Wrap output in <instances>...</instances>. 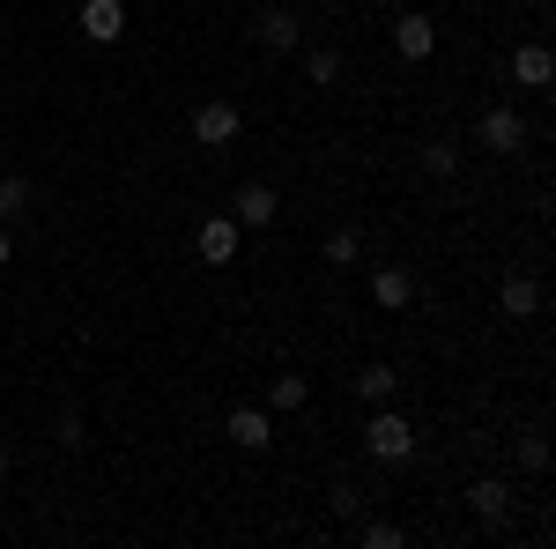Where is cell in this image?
Segmentation results:
<instances>
[{
	"label": "cell",
	"mask_w": 556,
	"mask_h": 549,
	"mask_svg": "<svg viewBox=\"0 0 556 549\" xmlns=\"http://www.w3.org/2000/svg\"><path fill=\"white\" fill-rule=\"evenodd\" d=\"M223 438L245 446V453H267V446H275V416H267V409H230V416H223Z\"/></svg>",
	"instance_id": "cell-5"
},
{
	"label": "cell",
	"mask_w": 556,
	"mask_h": 549,
	"mask_svg": "<svg viewBox=\"0 0 556 549\" xmlns=\"http://www.w3.org/2000/svg\"><path fill=\"white\" fill-rule=\"evenodd\" d=\"M238 127H245V120H238V104H223V97H208V104L193 112V141H201V149H230Z\"/></svg>",
	"instance_id": "cell-2"
},
{
	"label": "cell",
	"mask_w": 556,
	"mask_h": 549,
	"mask_svg": "<svg viewBox=\"0 0 556 549\" xmlns=\"http://www.w3.org/2000/svg\"><path fill=\"white\" fill-rule=\"evenodd\" d=\"M304 75H312L319 89H334V83H342V52H327V45H312V52H304Z\"/></svg>",
	"instance_id": "cell-17"
},
{
	"label": "cell",
	"mask_w": 556,
	"mask_h": 549,
	"mask_svg": "<svg viewBox=\"0 0 556 549\" xmlns=\"http://www.w3.org/2000/svg\"><path fill=\"white\" fill-rule=\"evenodd\" d=\"M497 304H505L513 320H534V312H542V283H534V275H505V290H497Z\"/></svg>",
	"instance_id": "cell-14"
},
{
	"label": "cell",
	"mask_w": 556,
	"mask_h": 549,
	"mask_svg": "<svg viewBox=\"0 0 556 549\" xmlns=\"http://www.w3.org/2000/svg\"><path fill=\"white\" fill-rule=\"evenodd\" d=\"M364 453L379 467H401V461H416V431H408V416L393 409V401H379V416L364 423Z\"/></svg>",
	"instance_id": "cell-1"
},
{
	"label": "cell",
	"mask_w": 556,
	"mask_h": 549,
	"mask_svg": "<svg viewBox=\"0 0 556 549\" xmlns=\"http://www.w3.org/2000/svg\"><path fill=\"white\" fill-rule=\"evenodd\" d=\"M60 446H67V453L83 446V409H60Z\"/></svg>",
	"instance_id": "cell-22"
},
{
	"label": "cell",
	"mask_w": 556,
	"mask_h": 549,
	"mask_svg": "<svg viewBox=\"0 0 556 549\" xmlns=\"http://www.w3.org/2000/svg\"><path fill=\"white\" fill-rule=\"evenodd\" d=\"M475 134H482V149H497V157H513V149H527V120H519L513 104H490Z\"/></svg>",
	"instance_id": "cell-4"
},
{
	"label": "cell",
	"mask_w": 556,
	"mask_h": 549,
	"mask_svg": "<svg viewBox=\"0 0 556 549\" xmlns=\"http://www.w3.org/2000/svg\"><path fill=\"white\" fill-rule=\"evenodd\" d=\"M513 83L519 89H549L556 83V52L549 45H519L513 52Z\"/></svg>",
	"instance_id": "cell-9"
},
{
	"label": "cell",
	"mask_w": 556,
	"mask_h": 549,
	"mask_svg": "<svg viewBox=\"0 0 556 549\" xmlns=\"http://www.w3.org/2000/svg\"><path fill=\"white\" fill-rule=\"evenodd\" d=\"M193 246H201V260H208V267L238 260V215H208V223L193 230Z\"/></svg>",
	"instance_id": "cell-6"
},
{
	"label": "cell",
	"mask_w": 556,
	"mask_h": 549,
	"mask_svg": "<svg viewBox=\"0 0 556 549\" xmlns=\"http://www.w3.org/2000/svg\"><path fill=\"white\" fill-rule=\"evenodd\" d=\"M371 297H379L386 312H408V304H416V275H408V267H379V275H371Z\"/></svg>",
	"instance_id": "cell-12"
},
{
	"label": "cell",
	"mask_w": 556,
	"mask_h": 549,
	"mask_svg": "<svg viewBox=\"0 0 556 549\" xmlns=\"http://www.w3.org/2000/svg\"><path fill=\"white\" fill-rule=\"evenodd\" d=\"M8 260H15V230L0 223V267H8Z\"/></svg>",
	"instance_id": "cell-23"
},
{
	"label": "cell",
	"mask_w": 556,
	"mask_h": 549,
	"mask_svg": "<svg viewBox=\"0 0 556 549\" xmlns=\"http://www.w3.org/2000/svg\"><path fill=\"white\" fill-rule=\"evenodd\" d=\"M230 215H238V230H267V223H275V186H238V194H230Z\"/></svg>",
	"instance_id": "cell-7"
},
{
	"label": "cell",
	"mask_w": 556,
	"mask_h": 549,
	"mask_svg": "<svg viewBox=\"0 0 556 549\" xmlns=\"http://www.w3.org/2000/svg\"><path fill=\"white\" fill-rule=\"evenodd\" d=\"M0 8H8V0H0Z\"/></svg>",
	"instance_id": "cell-25"
},
{
	"label": "cell",
	"mask_w": 556,
	"mask_h": 549,
	"mask_svg": "<svg viewBox=\"0 0 556 549\" xmlns=\"http://www.w3.org/2000/svg\"><path fill=\"white\" fill-rule=\"evenodd\" d=\"M0 475H8V446H0Z\"/></svg>",
	"instance_id": "cell-24"
},
{
	"label": "cell",
	"mask_w": 556,
	"mask_h": 549,
	"mask_svg": "<svg viewBox=\"0 0 556 549\" xmlns=\"http://www.w3.org/2000/svg\"><path fill=\"white\" fill-rule=\"evenodd\" d=\"M468 506H475V520H482V527H505V520H513V490H505L497 475H482V483L468 490Z\"/></svg>",
	"instance_id": "cell-10"
},
{
	"label": "cell",
	"mask_w": 556,
	"mask_h": 549,
	"mask_svg": "<svg viewBox=\"0 0 556 549\" xmlns=\"http://www.w3.org/2000/svg\"><path fill=\"white\" fill-rule=\"evenodd\" d=\"M393 364H364V372H356V394H364V401H371V409H379V401H393Z\"/></svg>",
	"instance_id": "cell-16"
},
{
	"label": "cell",
	"mask_w": 556,
	"mask_h": 549,
	"mask_svg": "<svg viewBox=\"0 0 556 549\" xmlns=\"http://www.w3.org/2000/svg\"><path fill=\"white\" fill-rule=\"evenodd\" d=\"M30 209H38V186H30L23 171H8V178H0V223H23Z\"/></svg>",
	"instance_id": "cell-13"
},
{
	"label": "cell",
	"mask_w": 556,
	"mask_h": 549,
	"mask_svg": "<svg viewBox=\"0 0 556 549\" xmlns=\"http://www.w3.org/2000/svg\"><path fill=\"white\" fill-rule=\"evenodd\" d=\"M356 253H364L356 230H334V238H327V260H334V267H356Z\"/></svg>",
	"instance_id": "cell-19"
},
{
	"label": "cell",
	"mask_w": 556,
	"mask_h": 549,
	"mask_svg": "<svg viewBox=\"0 0 556 549\" xmlns=\"http://www.w3.org/2000/svg\"><path fill=\"white\" fill-rule=\"evenodd\" d=\"M424 171L430 178H453L460 171V141H424Z\"/></svg>",
	"instance_id": "cell-18"
},
{
	"label": "cell",
	"mask_w": 556,
	"mask_h": 549,
	"mask_svg": "<svg viewBox=\"0 0 556 549\" xmlns=\"http://www.w3.org/2000/svg\"><path fill=\"white\" fill-rule=\"evenodd\" d=\"M75 23H83L89 45H119V38H127V0H83Z\"/></svg>",
	"instance_id": "cell-3"
},
{
	"label": "cell",
	"mask_w": 556,
	"mask_h": 549,
	"mask_svg": "<svg viewBox=\"0 0 556 549\" xmlns=\"http://www.w3.org/2000/svg\"><path fill=\"white\" fill-rule=\"evenodd\" d=\"M304 401H312V379H298V372H282V379L267 386V409H275V416H290V409H304Z\"/></svg>",
	"instance_id": "cell-15"
},
{
	"label": "cell",
	"mask_w": 556,
	"mask_h": 549,
	"mask_svg": "<svg viewBox=\"0 0 556 549\" xmlns=\"http://www.w3.org/2000/svg\"><path fill=\"white\" fill-rule=\"evenodd\" d=\"M253 38H260V52H298V45H304V23L290 15V8H267Z\"/></svg>",
	"instance_id": "cell-8"
},
{
	"label": "cell",
	"mask_w": 556,
	"mask_h": 549,
	"mask_svg": "<svg viewBox=\"0 0 556 549\" xmlns=\"http://www.w3.org/2000/svg\"><path fill=\"white\" fill-rule=\"evenodd\" d=\"M401 542H408V535H401L393 520H371V527H364V549H401Z\"/></svg>",
	"instance_id": "cell-20"
},
{
	"label": "cell",
	"mask_w": 556,
	"mask_h": 549,
	"mask_svg": "<svg viewBox=\"0 0 556 549\" xmlns=\"http://www.w3.org/2000/svg\"><path fill=\"white\" fill-rule=\"evenodd\" d=\"M430 45H438V23H430V15H401V23H393V52H401V60H430Z\"/></svg>",
	"instance_id": "cell-11"
},
{
	"label": "cell",
	"mask_w": 556,
	"mask_h": 549,
	"mask_svg": "<svg viewBox=\"0 0 556 549\" xmlns=\"http://www.w3.org/2000/svg\"><path fill=\"white\" fill-rule=\"evenodd\" d=\"M364 512V490L356 483H334V520H356Z\"/></svg>",
	"instance_id": "cell-21"
}]
</instances>
